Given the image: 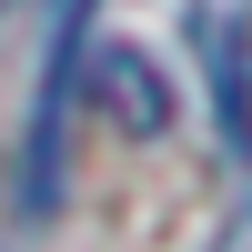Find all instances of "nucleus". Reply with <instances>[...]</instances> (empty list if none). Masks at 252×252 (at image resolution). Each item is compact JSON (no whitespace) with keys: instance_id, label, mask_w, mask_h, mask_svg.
<instances>
[{"instance_id":"nucleus-1","label":"nucleus","mask_w":252,"mask_h":252,"mask_svg":"<svg viewBox=\"0 0 252 252\" xmlns=\"http://www.w3.org/2000/svg\"><path fill=\"white\" fill-rule=\"evenodd\" d=\"M81 81H91V101H101L131 141L172 131V91H161V71L131 51V40H81Z\"/></svg>"},{"instance_id":"nucleus-2","label":"nucleus","mask_w":252,"mask_h":252,"mask_svg":"<svg viewBox=\"0 0 252 252\" xmlns=\"http://www.w3.org/2000/svg\"><path fill=\"white\" fill-rule=\"evenodd\" d=\"M202 51H212L222 131H232V152H252V61H242V31H232V20H202Z\"/></svg>"}]
</instances>
